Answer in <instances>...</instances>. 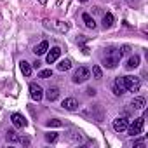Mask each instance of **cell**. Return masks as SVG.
Wrapping results in <instances>:
<instances>
[{"label": "cell", "instance_id": "484cf974", "mask_svg": "<svg viewBox=\"0 0 148 148\" xmlns=\"http://www.w3.org/2000/svg\"><path fill=\"white\" fill-rule=\"evenodd\" d=\"M87 94H89V96H94V94H96V89L89 87V89H87Z\"/></svg>", "mask_w": 148, "mask_h": 148}, {"label": "cell", "instance_id": "7402d4cb", "mask_svg": "<svg viewBox=\"0 0 148 148\" xmlns=\"http://www.w3.org/2000/svg\"><path fill=\"white\" fill-rule=\"evenodd\" d=\"M56 139H58V134H56V132H47V134H45V141H47V143H54Z\"/></svg>", "mask_w": 148, "mask_h": 148}, {"label": "cell", "instance_id": "ac0fdd59", "mask_svg": "<svg viewBox=\"0 0 148 148\" xmlns=\"http://www.w3.org/2000/svg\"><path fill=\"white\" fill-rule=\"evenodd\" d=\"M71 68V61L70 59H63V61H59V64H58V70L59 71H66V70H70Z\"/></svg>", "mask_w": 148, "mask_h": 148}, {"label": "cell", "instance_id": "603a6c76", "mask_svg": "<svg viewBox=\"0 0 148 148\" xmlns=\"http://www.w3.org/2000/svg\"><path fill=\"white\" fill-rule=\"evenodd\" d=\"M70 139L75 141V143H80V141H82V134H80V132H71V134H70Z\"/></svg>", "mask_w": 148, "mask_h": 148}, {"label": "cell", "instance_id": "5bb4252c", "mask_svg": "<svg viewBox=\"0 0 148 148\" xmlns=\"http://www.w3.org/2000/svg\"><path fill=\"white\" fill-rule=\"evenodd\" d=\"M82 21L86 23V26L87 28H91V30H94L96 28V21H94V18H91V14H82Z\"/></svg>", "mask_w": 148, "mask_h": 148}, {"label": "cell", "instance_id": "8992f818", "mask_svg": "<svg viewBox=\"0 0 148 148\" xmlns=\"http://www.w3.org/2000/svg\"><path fill=\"white\" fill-rule=\"evenodd\" d=\"M127 125H129V120H127L125 117H119V119L113 120V131H115V132H124V131H127Z\"/></svg>", "mask_w": 148, "mask_h": 148}, {"label": "cell", "instance_id": "e0dca14e", "mask_svg": "<svg viewBox=\"0 0 148 148\" xmlns=\"http://www.w3.org/2000/svg\"><path fill=\"white\" fill-rule=\"evenodd\" d=\"M5 139H7V141H11V143H16V141H19V136H18V132H16V131L9 129V131L5 132Z\"/></svg>", "mask_w": 148, "mask_h": 148}, {"label": "cell", "instance_id": "9a60e30c", "mask_svg": "<svg viewBox=\"0 0 148 148\" xmlns=\"http://www.w3.org/2000/svg\"><path fill=\"white\" fill-rule=\"evenodd\" d=\"M47 49H49V44L44 40V42H40V44L35 47V51H33V52H35L37 56H42V54H45V52H47Z\"/></svg>", "mask_w": 148, "mask_h": 148}, {"label": "cell", "instance_id": "3957f363", "mask_svg": "<svg viewBox=\"0 0 148 148\" xmlns=\"http://www.w3.org/2000/svg\"><path fill=\"white\" fill-rule=\"evenodd\" d=\"M124 79V86H125V91L129 92H138L139 87H141V82L138 77H132V75H127V77H122Z\"/></svg>", "mask_w": 148, "mask_h": 148}, {"label": "cell", "instance_id": "8fae6325", "mask_svg": "<svg viewBox=\"0 0 148 148\" xmlns=\"http://www.w3.org/2000/svg\"><path fill=\"white\" fill-rule=\"evenodd\" d=\"M45 98H47L49 101H56V99L59 98V89H58V87H49L47 92H45Z\"/></svg>", "mask_w": 148, "mask_h": 148}, {"label": "cell", "instance_id": "9c48e42d", "mask_svg": "<svg viewBox=\"0 0 148 148\" xmlns=\"http://www.w3.org/2000/svg\"><path fill=\"white\" fill-rule=\"evenodd\" d=\"M11 120H12V124H14L16 127H26V125H28L26 119H25L21 113H12V115H11Z\"/></svg>", "mask_w": 148, "mask_h": 148}, {"label": "cell", "instance_id": "7a4b0ae2", "mask_svg": "<svg viewBox=\"0 0 148 148\" xmlns=\"http://www.w3.org/2000/svg\"><path fill=\"white\" fill-rule=\"evenodd\" d=\"M89 79H91V70L87 66H79L75 70V73H73V77H71V80L75 84H82V82H86Z\"/></svg>", "mask_w": 148, "mask_h": 148}, {"label": "cell", "instance_id": "6da1fadb", "mask_svg": "<svg viewBox=\"0 0 148 148\" xmlns=\"http://www.w3.org/2000/svg\"><path fill=\"white\" fill-rule=\"evenodd\" d=\"M120 58H122V52L113 49V51L106 52V56L103 58V64H105L106 68H115V66L120 63Z\"/></svg>", "mask_w": 148, "mask_h": 148}, {"label": "cell", "instance_id": "44dd1931", "mask_svg": "<svg viewBox=\"0 0 148 148\" xmlns=\"http://www.w3.org/2000/svg\"><path fill=\"white\" fill-rule=\"evenodd\" d=\"M63 122L58 120V119H52V120H47V127H61Z\"/></svg>", "mask_w": 148, "mask_h": 148}, {"label": "cell", "instance_id": "d4e9b609", "mask_svg": "<svg viewBox=\"0 0 148 148\" xmlns=\"http://www.w3.org/2000/svg\"><path fill=\"white\" fill-rule=\"evenodd\" d=\"M56 28H58L59 32H66V30H68V25H64L63 21H56Z\"/></svg>", "mask_w": 148, "mask_h": 148}, {"label": "cell", "instance_id": "d6986e66", "mask_svg": "<svg viewBox=\"0 0 148 148\" xmlns=\"http://www.w3.org/2000/svg\"><path fill=\"white\" fill-rule=\"evenodd\" d=\"M112 25H113V16L108 12V14L103 16V26H105V28H110Z\"/></svg>", "mask_w": 148, "mask_h": 148}, {"label": "cell", "instance_id": "cb8c5ba5", "mask_svg": "<svg viewBox=\"0 0 148 148\" xmlns=\"http://www.w3.org/2000/svg\"><path fill=\"white\" fill-rule=\"evenodd\" d=\"M38 77H40V79H49V77H52V70H42V71L38 73Z\"/></svg>", "mask_w": 148, "mask_h": 148}, {"label": "cell", "instance_id": "ffe728a7", "mask_svg": "<svg viewBox=\"0 0 148 148\" xmlns=\"http://www.w3.org/2000/svg\"><path fill=\"white\" fill-rule=\"evenodd\" d=\"M92 75H94V79H98V80L103 77V71H101L99 64H94V66H92Z\"/></svg>", "mask_w": 148, "mask_h": 148}, {"label": "cell", "instance_id": "7c38bea8", "mask_svg": "<svg viewBox=\"0 0 148 148\" xmlns=\"http://www.w3.org/2000/svg\"><path fill=\"white\" fill-rule=\"evenodd\" d=\"M19 70H21V73H23L25 77H30L32 75V64L28 61H25V59L19 63Z\"/></svg>", "mask_w": 148, "mask_h": 148}, {"label": "cell", "instance_id": "4fadbf2b", "mask_svg": "<svg viewBox=\"0 0 148 148\" xmlns=\"http://www.w3.org/2000/svg\"><path fill=\"white\" fill-rule=\"evenodd\" d=\"M131 106H132L134 110H143V108H145V98L136 96V98L131 101Z\"/></svg>", "mask_w": 148, "mask_h": 148}, {"label": "cell", "instance_id": "52a82bcc", "mask_svg": "<svg viewBox=\"0 0 148 148\" xmlns=\"http://www.w3.org/2000/svg\"><path fill=\"white\" fill-rule=\"evenodd\" d=\"M61 106H63L64 110H68V112H75L77 106H79V101H77L75 98H66V99H63Z\"/></svg>", "mask_w": 148, "mask_h": 148}, {"label": "cell", "instance_id": "30bf717a", "mask_svg": "<svg viewBox=\"0 0 148 148\" xmlns=\"http://www.w3.org/2000/svg\"><path fill=\"white\" fill-rule=\"evenodd\" d=\"M59 56H61V49H59V47H52V49L47 52V58H45V59H47V63L51 64V63L58 61V59H59Z\"/></svg>", "mask_w": 148, "mask_h": 148}, {"label": "cell", "instance_id": "ba28073f", "mask_svg": "<svg viewBox=\"0 0 148 148\" xmlns=\"http://www.w3.org/2000/svg\"><path fill=\"white\" fill-rule=\"evenodd\" d=\"M113 94L115 96H122V94H125V86H124V79H117L115 80V84H113Z\"/></svg>", "mask_w": 148, "mask_h": 148}, {"label": "cell", "instance_id": "4316f807", "mask_svg": "<svg viewBox=\"0 0 148 148\" xmlns=\"http://www.w3.org/2000/svg\"><path fill=\"white\" fill-rule=\"evenodd\" d=\"M80 2H87V0H80Z\"/></svg>", "mask_w": 148, "mask_h": 148}, {"label": "cell", "instance_id": "277c9868", "mask_svg": "<svg viewBox=\"0 0 148 148\" xmlns=\"http://www.w3.org/2000/svg\"><path fill=\"white\" fill-rule=\"evenodd\" d=\"M143 125H145V117L134 119V122H132L131 125H127V129H129V136H138V134H141Z\"/></svg>", "mask_w": 148, "mask_h": 148}, {"label": "cell", "instance_id": "5b68a950", "mask_svg": "<svg viewBox=\"0 0 148 148\" xmlns=\"http://www.w3.org/2000/svg\"><path fill=\"white\" fill-rule=\"evenodd\" d=\"M30 96H32V99H35V101H40V99L44 98V89H42L38 84L32 82V84H30Z\"/></svg>", "mask_w": 148, "mask_h": 148}, {"label": "cell", "instance_id": "2e32d148", "mask_svg": "<svg viewBox=\"0 0 148 148\" xmlns=\"http://www.w3.org/2000/svg\"><path fill=\"white\" fill-rule=\"evenodd\" d=\"M129 70H132V68H138L139 66V56H131L129 59H127V64H125Z\"/></svg>", "mask_w": 148, "mask_h": 148}]
</instances>
